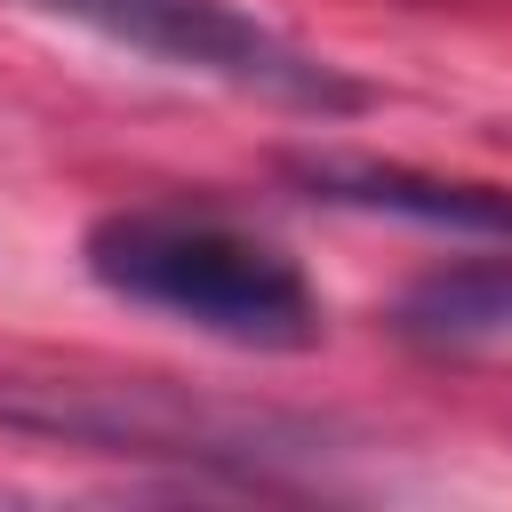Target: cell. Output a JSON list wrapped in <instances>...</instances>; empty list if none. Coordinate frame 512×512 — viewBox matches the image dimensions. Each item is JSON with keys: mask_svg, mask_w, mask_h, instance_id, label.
<instances>
[{"mask_svg": "<svg viewBox=\"0 0 512 512\" xmlns=\"http://www.w3.org/2000/svg\"><path fill=\"white\" fill-rule=\"evenodd\" d=\"M40 8L128 56L168 64V72H200V80H224V88H248V96H272V104H296L320 120L368 112V88L344 64L280 40L272 24L240 16L232 0H40Z\"/></svg>", "mask_w": 512, "mask_h": 512, "instance_id": "3957f363", "label": "cell"}, {"mask_svg": "<svg viewBox=\"0 0 512 512\" xmlns=\"http://www.w3.org/2000/svg\"><path fill=\"white\" fill-rule=\"evenodd\" d=\"M0 424L64 448H104V456H176V464H216V472H256L272 456L320 448V424L280 416V408H224L184 384H0Z\"/></svg>", "mask_w": 512, "mask_h": 512, "instance_id": "7a4b0ae2", "label": "cell"}, {"mask_svg": "<svg viewBox=\"0 0 512 512\" xmlns=\"http://www.w3.org/2000/svg\"><path fill=\"white\" fill-rule=\"evenodd\" d=\"M392 328L408 344H432V352H464V344L512 336V256H472V264L424 272L392 304Z\"/></svg>", "mask_w": 512, "mask_h": 512, "instance_id": "5b68a950", "label": "cell"}, {"mask_svg": "<svg viewBox=\"0 0 512 512\" xmlns=\"http://www.w3.org/2000/svg\"><path fill=\"white\" fill-rule=\"evenodd\" d=\"M80 264L104 296L248 352H312L328 320L304 264L264 232L232 224L224 208H112L80 232Z\"/></svg>", "mask_w": 512, "mask_h": 512, "instance_id": "6da1fadb", "label": "cell"}, {"mask_svg": "<svg viewBox=\"0 0 512 512\" xmlns=\"http://www.w3.org/2000/svg\"><path fill=\"white\" fill-rule=\"evenodd\" d=\"M280 176H288L304 200H320V208L392 216V224H424V232H456V240H496V248H512V192H504V184L424 176V168L352 160V152H296V160H280Z\"/></svg>", "mask_w": 512, "mask_h": 512, "instance_id": "277c9868", "label": "cell"}]
</instances>
